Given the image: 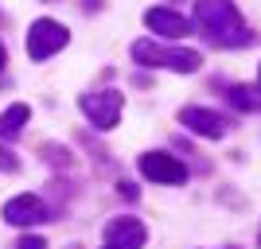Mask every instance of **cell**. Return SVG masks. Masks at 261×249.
I'll return each mask as SVG.
<instances>
[{
	"instance_id": "1",
	"label": "cell",
	"mask_w": 261,
	"mask_h": 249,
	"mask_svg": "<svg viewBox=\"0 0 261 249\" xmlns=\"http://www.w3.org/2000/svg\"><path fill=\"white\" fill-rule=\"evenodd\" d=\"M195 23L203 27L215 47H250L257 43V35L246 27V20L238 16L234 0H195Z\"/></svg>"
},
{
	"instance_id": "2",
	"label": "cell",
	"mask_w": 261,
	"mask_h": 249,
	"mask_svg": "<svg viewBox=\"0 0 261 249\" xmlns=\"http://www.w3.org/2000/svg\"><path fill=\"white\" fill-rule=\"evenodd\" d=\"M133 59L141 66H160V70H175V74H195L203 66V54L199 51H187V47H164L152 43V39H137L133 43Z\"/></svg>"
},
{
	"instance_id": "3",
	"label": "cell",
	"mask_w": 261,
	"mask_h": 249,
	"mask_svg": "<svg viewBox=\"0 0 261 249\" xmlns=\"http://www.w3.org/2000/svg\"><path fill=\"white\" fill-rule=\"evenodd\" d=\"M78 109L90 117L94 129H113L121 121L125 98H121V90H98V94H82V98H78Z\"/></svg>"
},
{
	"instance_id": "4",
	"label": "cell",
	"mask_w": 261,
	"mask_h": 249,
	"mask_svg": "<svg viewBox=\"0 0 261 249\" xmlns=\"http://www.w3.org/2000/svg\"><path fill=\"white\" fill-rule=\"evenodd\" d=\"M66 39H70V32H66L59 20H35L32 27H28V54H32L35 63H43L55 51H63Z\"/></svg>"
},
{
	"instance_id": "5",
	"label": "cell",
	"mask_w": 261,
	"mask_h": 249,
	"mask_svg": "<svg viewBox=\"0 0 261 249\" xmlns=\"http://www.w3.org/2000/svg\"><path fill=\"white\" fill-rule=\"evenodd\" d=\"M179 125H187L195 136H207V141H222L230 132V121L222 113H215V109H203V105L179 109Z\"/></svg>"
},
{
	"instance_id": "6",
	"label": "cell",
	"mask_w": 261,
	"mask_h": 249,
	"mask_svg": "<svg viewBox=\"0 0 261 249\" xmlns=\"http://www.w3.org/2000/svg\"><path fill=\"white\" fill-rule=\"evenodd\" d=\"M51 218V210H47V203L39 195H16L4 203V222H12V226H39V222H47Z\"/></svg>"
},
{
	"instance_id": "7",
	"label": "cell",
	"mask_w": 261,
	"mask_h": 249,
	"mask_svg": "<svg viewBox=\"0 0 261 249\" xmlns=\"http://www.w3.org/2000/svg\"><path fill=\"white\" fill-rule=\"evenodd\" d=\"M141 172L148 175L152 183H184L187 179V168L175 160V156H168V152H144Z\"/></svg>"
},
{
	"instance_id": "8",
	"label": "cell",
	"mask_w": 261,
	"mask_h": 249,
	"mask_svg": "<svg viewBox=\"0 0 261 249\" xmlns=\"http://www.w3.org/2000/svg\"><path fill=\"white\" fill-rule=\"evenodd\" d=\"M144 238H148V230L141 218H113L106 226V241L113 249H141Z\"/></svg>"
},
{
	"instance_id": "9",
	"label": "cell",
	"mask_w": 261,
	"mask_h": 249,
	"mask_svg": "<svg viewBox=\"0 0 261 249\" xmlns=\"http://www.w3.org/2000/svg\"><path fill=\"white\" fill-rule=\"evenodd\" d=\"M144 23H148L156 35H164V39H184V35H191V20L179 16V12H172V8H148L144 12Z\"/></svg>"
},
{
	"instance_id": "10",
	"label": "cell",
	"mask_w": 261,
	"mask_h": 249,
	"mask_svg": "<svg viewBox=\"0 0 261 249\" xmlns=\"http://www.w3.org/2000/svg\"><path fill=\"white\" fill-rule=\"evenodd\" d=\"M226 101L234 109H242V113H257L261 109V86H230Z\"/></svg>"
},
{
	"instance_id": "11",
	"label": "cell",
	"mask_w": 261,
	"mask_h": 249,
	"mask_svg": "<svg viewBox=\"0 0 261 249\" xmlns=\"http://www.w3.org/2000/svg\"><path fill=\"white\" fill-rule=\"evenodd\" d=\"M28 117H32L28 105H8L0 113V136H20V129L28 125Z\"/></svg>"
},
{
	"instance_id": "12",
	"label": "cell",
	"mask_w": 261,
	"mask_h": 249,
	"mask_svg": "<svg viewBox=\"0 0 261 249\" xmlns=\"http://www.w3.org/2000/svg\"><path fill=\"white\" fill-rule=\"evenodd\" d=\"M16 249H47V241L39 238V234H23V238L16 241Z\"/></svg>"
},
{
	"instance_id": "13",
	"label": "cell",
	"mask_w": 261,
	"mask_h": 249,
	"mask_svg": "<svg viewBox=\"0 0 261 249\" xmlns=\"http://www.w3.org/2000/svg\"><path fill=\"white\" fill-rule=\"evenodd\" d=\"M16 168H20V160H16L8 148H0V172H16Z\"/></svg>"
},
{
	"instance_id": "14",
	"label": "cell",
	"mask_w": 261,
	"mask_h": 249,
	"mask_svg": "<svg viewBox=\"0 0 261 249\" xmlns=\"http://www.w3.org/2000/svg\"><path fill=\"white\" fill-rule=\"evenodd\" d=\"M117 191H121V195H125V199H137V195H141V191H137V187H133V183H125V179H121V183H117Z\"/></svg>"
},
{
	"instance_id": "15",
	"label": "cell",
	"mask_w": 261,
	"mask_h": 249,
	"mask_svg": "<svg viewBox=\"0 0 261 249\" xmlns=\"http://www.w3.org/2000/svg\"><path fill=\"white\" fill-rule=\"evenodd\" d=\"M4 63H8V51H4V43H0V70H4Z\"/></svg>"
},
{
	"instance_id": "16",
	"label": "cell",
	"mask_w": 261,
	"mask_h": 249,
	"mask_svg": "<svg viewBox=\"0 0 261 249\" xmlns=\"http://www.w3.org/2000/svg\"><path fill=\"white\" fill-rule=\"evenodd\" d=\"M257 86H261V74H257Z\"/></svg>"
},
{
	"instance_id": "17",
	"label": "cell",
	"mask_w": 261,
	"mask_h": 249,
	"mask_svg": "<svg viewBox=\"0 0 261 249\" xmlns=\"http://www.w3.org/2000/svg\"><path fill=\"white\" fill-rule=\"evenodd\" d=\"M109 249H113V245H109Z\"/></svg>"
}]
</instances>
